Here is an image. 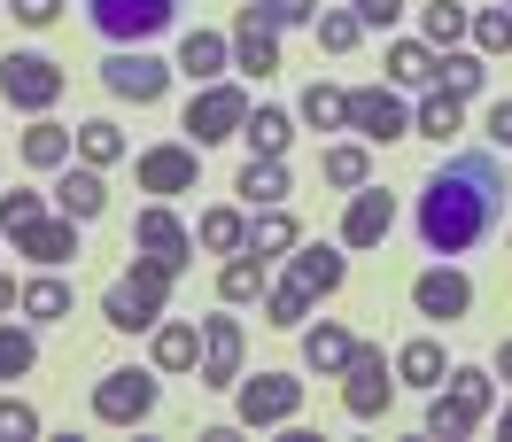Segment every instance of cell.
Wrapping results in <instances>:
<instances>
[{
  "label": "cell",
  "mask_w": 512,
  "mask_h": 442,
  "mask_svg": "<svg viewBox=\"0 0 512 442\" xmlns=\"http://www.w3.org/2000/svg\"><path fill=\"white\" fill-rule=\"evenodd\" d=\"M505 202H512V194H505Z\"/></svg>",
  "instance_id": "cell-53"
},
{
  "label": "cell",
  "mask_w": 512,
  "mask_h": 442,
  "mask_svg": "<svg viewBox=\"0 0 512 442\" xmlns=\"http://www.w3.org/2000/svg\"><path fill=\"white\" fill-rule=\"evenodd\" d=\"M443 380H450V396H458V404L474 411V419H481V411H489V388H497V380L481 373V365H450Z\"/></svg>",
  "instance_id": "cell-42"
},
{
  "label": "cell",
  "mask_w": 512,
  "mask_h": 442,
  "mask_svg": "<svg viewBox=\"0 0 512 442\" xmlns=\"http://www.w3.org/2000/svg\"><path fill=\"white\" fill-rule=\"evenodd\" d=\"M505 442H512V404H505Z\"/></svg>",
  "instance_id": "cell-52"
},
{
  "label": "cell",
  "mask_w": 512,
  "mask_h": 442,
  "mask_svg": "<svg viewBox=\"0 0 512 442\" xmlns=\"http://www.w3.org/2000/svg\"><path fill=\"white\" fill-rule=\"evenodd\" d=\"M396 404V357H381L373 342L350 349V365H342V411L350 419H381Z\"/></svg>",
  "instance_id": "cell-3"
},
{
  "label": "cell",
  "mask_w": 512,
  "mask_h": 442,
  "mask_svg": "<svg viewBox=\"0 0 512 442\" xmlns=\"http://www.w3.org/2000/svg\"><path fill=\"white\" fill-rule=\"evenodd\" d=\"M55 210H63V218H78V225H94L101 210H109V187H101L94 163H78V171L63 163V179H55Z\"/></svg>",
  "instance_id": "cell-18"
},
{
  "label": "cell",
  "mask_w": 512,
  "mask_h": 442,
  "mask_svg": "<svg viewBox=\"0 0 512 442\" xmlns=\"http://www.w3.org/2000/svg\"><path fill=\"white\" fill-rule=\"evenodd\" d=\"M303 411V380L295 373H241L233 380V419L241 427H280V419H295Z\"/></svg>",
  "instance_id": "cell-4"
},
{
  "label": "cell",
  "mask_w": 512,
  "mask_h": 442,
  "mask_svg": "<svg viewBox=\"0 0 512 442\" xmlns=\"http://www.w3.org/2000/svg\"><path fill=\"white\" fill-rule=\"evenodd\" d=\"M295 264H288V280L295 287H311V295H334V287L350 280V264H342V249H326V241H295Z\"/></svg>",
  "instance_id": "cell-19"
},
{
  "label": "cell",
  "mask_w": 512,
  "mask_h": 442,
  "mask_svg": "<svg viewBox=\"0 0 512 442\" xmlns=\"http://www.w3.org/2000/svg\"><path fill=\"white\" fill-rule=\"evenodd\" d=\"M458 117H466V101L443 94V86H427V101H419V117H412V125L427 132V140H450V132H458Z\"/></svg>",
  "instance_id": "cell-35"
},
{
  "label": "cell",
  "mask_w": 512,
  "mask_h": 442,
  "mask_svg": "<svg viewBox=\"0 0 512 442\" xmlns=\"http://www.w3.org/2000/svg\"><path fill=\"white\" fill-rule=\"evenodd\" d=\"M39 435V411L16 404V396H0V442H32Z\"/></svg>",
  "instance_id": "cell-45"
},
{
  "label": "cell",
  "mask_w": 512,
  "mask_h": 442,
  "mask_svg": "<svg viewBox=\"0 0 512 442\" xmlns=\"http://www.w3.org/2000/svg\"><path fill=\"white\" fill-rule=\"evenodd\" d=\"M241 140H249L264 163H280V156H288V140H295V117H288V109H249Z\"/></svg>",
  "instance_id": "cell-29"
},
{
  "label": "cell",
  "mask_w": 512,
  "mask_h": 442,
  "mask_svg": "<svg viewBox=\"0 0 512 442\" xmlns=\"http://www.w3.org/2000/svg\"><path fill=\"white\" fill-rule=\"evenodd\" d=\"M443 373H450V357H443L435 334H419V342L396 349V380H412V388H443Z\"/></svg>",
  "instance_id": "cell-26"
},
{
  "label": "cell",
  "mask_w": 512,
  "mask_h": 442,
  "mask_svg": "<svg viewBox=\"0 0 512 442\" xmlns=\"http://www.w3.org/2000/svg\"><path fill=\"white\" fill-rule=\"evenodd\" d=\"M505 171H497V156H481V148H466V156H450L427 187H419V241L435 256H466L474 241H489V225H497V210H505Z\"/></svg>",
  "instance_id": "cell-1"
},
{
  "label": "cell",
  "mask_w": 512,
  "mask_h": 442,
  "mask_svg": "<svg viewBox=\"0 0 512 442\" xmlns=\"http://www.w3.org/2000/svg\"><path fill=\"white\" fill-rule=\"evenodd\" d=\"M466 39H474V55H512V8H481Z\"/></svg>",
  "instance_id": "cell-40"
},
{
  "label": "cell",
  "mask_w": 512,
  "mask_h": 442,
  "mask_svg": "<svg viewBox=\"0 0 512 442\" xmlns=\"http://www.w3.org/2000/svg\"><path fill=\"white\" fill-rule=\"evenodd\" d=\"M78 140V163H94V171H109V163H125V132L109 125V117H86V125L70 132Z\"/></svg>",
  "instance_id": "cell-31"
},
{
  "label": "cell",
  "mask_w": 512,
  "mask_h": 442,
  "mask_svg": "<svg viewBox=\"0 0 512 442\" xmlns=\"http://www.w3.org/2000/svg\"><path fill=\"white\" fill-rule=\"evenodd\" d=\"M350 132H365V140H404V132H412V109L388 94V86H357L350 94Z\"/></svg>",
  "instance_id": "cell-12"
},
{
  "label": "cell",
  "mask_w": 512,
  "mask_h": 442,
  "mask_svg": "<svg viewBox=\"0 0 512 442\" xmlns=\"http://www.w3.org/2000/svg\"><path fill=\"white\" fill-rule=\"evenodd\" d=\"M419 24H427V47L443 55V47H458V39L474 32V8H458V0H427V8H419Z\"/></svg>",
  "instance_id": "cell-32"
},
{
  "label": "cell",
  "mask_w": 512,
  "mask_h": 442,
  "mask_svg": "<svg viewBox=\"0 0 512 442\" xmlns=\"http://www.w3.org/2000/svg\"><path fill=\"white\" fill-rule=\"evenodd\" d=\"M489 148H512V101H497V109H489Z\"/></svg>",
  "instance_id": "cell-49"
},
{
  "label": "cell",
  "mask_w": 512,
  "mask_h": 442,
  "mask_svg": "<svg viewBox=\"0 0 512 442\" xmlns=\"http://www.w3.org/2000/svg\"><path fill=\"white\" fill-rule=\"evenodd\" d=\"M171 280H179V264L140 249L125 272L109 280V295H101V318H109L117 334H148V326L163 318V303H171Z\"/></svg>",
  "instance_id": "cell-2"
},
{
  "label": "cell",
  "mask_w": 512,
  "mask_h": 442,
  "mask_svg": "<svg viewBox=\"0 0 512 442\" xmlns=\"http://www.w3.org/2000/svg\"><path fill=\"white\" fill-rule=\"evenodd\" d=\"M179 70H187V78H202V86H218V70H233V39L187 32V39H179Z\"/></svg>",
  "instance_id": "cell-22"
},
{
  "label": "cell",
  "mask_w": 512,
  "mask_h": 442,
  "mask_svg": "<svg viewBox=\"0 0 512 442\" xmlns=\"http://www.w3.org/2000/svg\"><path fill=\"white\" fill-rule=\"evenodd\" d=\"M194 241H202L210 256H233V249H249V218H241L233 202H218V210L194 218Z\"/></svg>",
  "instance_id": "cell-24"
},
{
  "label": "cell",
  "mask_w": 512,
  "mask_h": 442,
  "mask_svg": "<svg viewBox=\"0 0 512 442\" xmlns=\"http://www.w3.org/2000/svg\"><path fill=\"white\" fill-rule=\"evenodd\" d=\"M241 318H202V388H233L241 380Z\"/></svg>",
  "instance_id": "cell-13"
},
{
  "label": "cell",
  "mask_w": 512,
  "mask_h": 442,
  "mask_svg": "<svg viewBox=\"0 0 512 442\" xmlns=\"http://www.w3.org/2000/svg\"><path fill=\"white\" fill-rule=\"evenodd\" d=\"M63 86H70V70L63 63H47V55H8L0 63V94H8V109H55L63 101Z\"/></svg>",
  "instance_id": "cell-7"
},
{
  "label": "cell",
  "mask_w": 512,
  "mask_h": 442,
  "mask_svg": "<svg viewBox=\"0 0 512 442\" xmlns=\"http://www.w3.org/2000/svg\"><path fill=\"white\" fill-rule=\"evenodd\" d=\"M16 295H24V287H16V280H0V311H16Z\"/></svg>",
  "instance_id": "cell-50"
},
{
  "label": "cell",
  "mask_w": 512,
  "mask_h": 442,
  "mask_svg": "<svg viewBox=\"0 0 512 442\" xmlns=\"http://www.w3.org/2000/svg\"><path fill=\"white\" fill-rule=\"evenodd\" d=\"M497 373H505V388H512V342H505V349H497Z\"/></svg>",
  "instance_id": "cell-51"
},
{
  "label": "cell",
  "mask_w": 512,
  "mask_h": 442,
  "mask_svg": "<svg viewBox=\"0 0 512 442\" xmlns=\"http://www.w3.org/2000/svg\"><path fill=\"white\" fill-rule=\"evenodd\" d=\"M311 24H319V47H326V55H350L357 39H365V24H357V8H319Z\"/></svg>",
  "instance_id": "cell-38"
},
{
  "label": "cell",
  "mask_w": 512,
  "mask_h": 442,
  "mask_svg": "<svg viewBox=\"0 0 512 442\" xmlns=\"http://www.w3.org/2000/svg\"><path fill=\"white\" fill-rule=\"evenodd\" d=\"M388 225H396V202H388L381 187H357L350 210H342V249H381Z\"/></svg>",
  "instance_id": "cell-14"
},
{
  "label": "cell",
  "mask_w": 512,
  "mask_h": 442,
  "mask_svg": "<svg viewBox=\"0 0 512 442\" xmlns=\"http://www.w3.org/2000/svg\"><path fill=\"white\" fill-rule=\"evenodd\" d=\"M295 241H303V225H295L288 210H264V218L249 225V256H288Z\"/></svg>",
  "instance_id": "cell-34"
},
{
  "label": "cell",
  "mask_w": 512,
  "mask_h": 442,
  "mask_svg": "<svg viewBox=\"0 0 512 442\" xmlns=\"http://www.w3.org/2000/svg\"><path fill=\"white\" fill-rule=\"evenodd\" d=\"M435 70H443V55H435L427 39H396V47H388V78H396V86H435Z\"/></svg>",
  "instance_id": "cell-30"
},
{
  "label": "cell",
  "mask_w": 512,
  "mask_h": 442,
  "mask_svg": "<svg viewBox=\"0 0 512 442\" xmlns=\"http://www.w3.org/2000/svg\"><path fill=\"white\" fill-rule=\"evenodd\" d=\"M187 0H86V16H94L101 39H117V47H140V39H156L171 16H179Z\"/></svg>",
  "instance_id": "cell-5"
},
{
  "label": "cell",
  "mask_w": 512,
  "mask_h": 442,
  "mask_svg": "<svg viewBox=\"0 0 512 442\" xmlns=\"http://www.w3.org/2000/svg\"><path fill=\"white\" fill-rule=\"evenodd\" d=\"M241 125H249V94H241V86H202V94L187 101V132H194V148L241 140Z\"/></svg>",
  "instance_id": "cell-8"
},
{
  "label": "cell",
  "mask_w": 512,
  "mask_h": 442,
  "mask_svg": "<svg viewBox=\"0 0 512 442\" xmlns=\"http://www.w3.org/2000/svg\"><path fill=\"white\" fill-rule=\"evenodd\" d=\"M256 16H264L272 32H288V24H311V16H319V0H256Z\"/></svg>",
  "instance_id": "cell-46"
},
{
  "label": "cell",
  "mask_w": 512,
  "mask_h": 442,
  "mask_svg": "<svg viewBox=\"0 0 512 442\" xmlns=\"http://www.w3.org/2000/svg\"><path fill=\"white\" fill-rule=\"evenodd\" d=\"M233 194H249V210H280L288 202V163H264V156H249L241 163V179H233Z\"/></svg>",
  "instance_id": "cell-21"
},
{
  "label": "cell",
  "mask_w": 512,
  "mask_h": 442,
  "mask_svg": "<svg viewBox=\"0 0 512 442\" xmlns=\"http://www.w3.org/2000/svg\"><path fill=\"white\" fill-rule=\"evenodd\" d=\"M311 303H319V295H311V287H295V280L264 287V318H272V326H303V318H311Z\"/></svg>",
  "instance_id": "cell-37"
},
{
  "label": "cell",
  "mask_w": 512,
  "mask_h": 442,
  "mask_svg": "<svg viewBox=\"0 0 512 442\" xmlns=\"http://www.w3.org/2000/svg\"><path fill=\"white\" fill-rule=\"evenodd\" d=\"M233 70H249V78H272V70H280V32H272L256 8H241V24H233Z\"/></svg>",
  "instance_id": "cell-16"
},
{
  "label": "cell",
  "mask_w": 512,
  "mask_h": 442,
  "mask_svg": "<svg viewBox=\"0 0 512 442\" xmlns=\"http://www.w3.org/2000/svg\"><path fill=\"white\" fill-rule=\"evenodd\" d=\"M101 86L117 101H132V109H148V101H163V86H171V63H156L148 47H117V55L101 63Z\"/></svg>",
  "instance_id": "cell-9"
},
{
  "label": "cell",
  "mask_w": 512,
  "mask_h": 442,
  "mask_svg": "<svg viewBox=\"0 0 512 442\" xmlns=\"http://www.w3.org/2000/svg\"><path fill=\"white\" fill-rule=\"evenodd\" d=\"M481 78H489V70H481V55H443V70H435V86H443V94H458V101H474Z\"/></svg>",
  "instance_id": "cell-39"
},
{
  "label": "cell",
  "mask_w": 512,
  "mask_h": 442,
  "mask_svg": "<svg viewBox=\"0 0 512 442\" xmlns=\"http://www.w3.org/2000/svg\"><path fill=\"white\" fill-rule=\"evenodd\" d=\"M194 365H202V326L156 318V373H194Z\"/></svg>",
  "instance_id": "cell-20"
},
{
  "label": "cell",
  "mask_w": 512,
  "mask_h": 442,
  "mask_svg": "<svg viewBox=\"0 0 512 442\" xmlns=\"http://www.w3.org/2000/svg\"><path fill=\"white\" fill-rule=\"evenodd\" d=\"M481 419L466 404H458V396H450V388H435V404H427V435L435 442H458V435H474Z\"/></svg>",
  "instance_id": "cell-36"
},
{
  "label": "cell",
  "mask_w": 512,
  "mask_h": 442,
  "mask_svg": "<svg viewBox=\"0 0 512 442\" xmlns=\"http://www.w3.org/2000/svg\"><path fill=\"white\" fill-rule=\"evenodd\" d=\"M264 287H272V280H264V256L233 249L218 264V295H225V303H264Z\"/></svg>",
  "instance_id": "cell-25"
},
{
  "label": "cell",
  "mask_w": 512,
  "mask_h": 442,
  "mask_svg": "<svg viewBox=\"0 0 512 442\" xmlns=\"http://www.w3.org/2000/svg\"><path fill=\"white\" fill-rule=\"evenodd\" d=\"M350 8H357V24H381V32L404 16V0H350Z\"/></svg>",
  "instance_id": "cell-48"
},
{
  "label": "cell",
  "mask_w": 512,
  "mask_h": 442,
  "mask_svg": "<svg viewBox=\"0 0 512 442\" xmlns=\"http://www.w3.org/2000/svg\"><path fill=\"white\" fill-rule=\"evenodd\" d=\"M8 241H16V256H32L39 272H55V264L78 256V218H39V225H24V233H8Z\"/></svg>",
  "instance_id": "cell-15"
},
{
  "label": "cell",
  "mask_w": 512,
  "mask_h": 442,
  "mask_svg": "<svg viewBox=\"0 0 512 442\" xmlns=\"http://www.w3.org/2000/svg\"><path fill=\"white\" fill-rule=\"evenodd\" d=\"M148 411H156V373H148V365H125V373L94 380V419L101 427H140Z\"/></svg>",
  "instance_id": "cell-6"
},
{
  "label": "cell",
  "mask_w": 512,
  "mask_h": 442,
  "mask_svg": "<svg viewBox=\"0 0 512 442\" xmlns=\"http://www.w3.org/2000/svg\"><path fill=\"white\" fill-rule=\"evenodd\" d=\"M8 16H16V24H32V32H47V24L63 16V0H8Z\"/></svg>",
  "instance_id": "cell-47"
},
{
  "label": "cell",
  "mask_w": 512,
  "mask_h": 442,
  "mask_svg": "<svg viewBox=\"0 0 512 442\" xmlns=\"http://www.w3.org/2000/svg\"><path fill=\"white\" fill-rule=\"evenodd\" d=\"M132 241H140V249L148 256H171V264H179V272H187V256H194V233L179 218H171V210H140V218H132Z\"/></svg>",
  "instance_id": "cell-17"
},
{
  "label": "cell",
  "mask_w": 512,
  "mask_h": 442,
  "mask_svg": "<svg viewBox=\"0 0 512 442\" xmlns=\"http://www.w3.org/2000/svg\"><path fill=\"white\" fill-rule=\"evenodd\" d=\"M16 311L32 318V326H55V318H70V280H55V272H39V280H24V295H16Z\"/></svg>",
  "instance_id": "cell-27"
},
{
  "label": "cell",
  "mask_w": 512,
  "mask_h": 442,
  "mask_svg": "<svg viewBox=\"0 0 512 442\" xmlns=\"http://www.w3.org/2000/svg\"><path fill=\"white\" fill-rule=\"evenodd\" d=\"M70 148H78V140H70L63 125H47V117H39L32 132H24V163H32V171H63V163H70Z\"/></svg>",
  "instance_id": "cell-33"
},
{
  "label": "cell",
  "mask_w": 512,
  "mask_h": 442,
  "mask_svg": "<svg viewBox=\"0 0 512 442\" xmlns=\"http://www.w3.org/2000/svg\"><path fill=\"white\" fill-rule=\"evenodd\" d=\"M412 311L419 318H466L474 311V280H466V272H450V264H427V272H419L412 280Z\"/></svg>",
  "instance_id": "cell-11"
},
{
  "label": "cell",
  "mask_w": 512,
  "mask_h": 442,
  "mask_svg": "<svg viewBox=\"0 0 512 442\" xmlns=\"http://www.w3.org/2000/svg\"><path fill=\"white\" fill-rule=\"evenodd\" d=\"M47 218V202H39L32 187H8L0 194V233H24V225H39Z\"/></svg>",
  "instance_id": "cell-44"
},
{
  "label": "cell",
  "mask_w": 512,
  "mask_h": 442,
  "mask_svg": "<svg viewBox=\"0 0 512 442\" xmlns=\"http://www.w3.org/2000/svg\"><path fill=\"white\" fill-rule=\"evenodd\" d=\"M32 357H39V342H32V334H24V326H0V388H8V380H24V373H32Z\"/></svg>",
  "instance_id": "cell-41"
},
{
  "label": "cell",
  "mask_w": 512,
  "mask_h": 442,
  "mask_svg": "<svg viewBox=\"0 0 512 442\" xmlns=\"http://www.w3.org/2000/svg\"><path fill=\"white\" fill-rule=\"evenodd\" d=\"M132 179H140V194H194V179H202V148L163 140V148H148V156L132 163Z\"/></svg>",
  "instance_id": "cell-10"
},
{
  "label": "cell",
  "mask_w": 512,
  "mask_h": 442,
  "mask_svg": "<svg viewBox=\"0 0 512 442\" xmlns=\"http://www.w3.org/2000/svg\"><path fill=\"white\" fill-rule=\"evenodd\" d=\"M350 326H334V318H319V326H303V365L311 373H342L350 365Z\"/></svg>",
  "instance_id": "cell-23"
},
{
  "label": "cell",
  "mask_w": 512,
  "mask_h": 442,
  "mask_svg": "<svg viewBox=\"0 0 512 442\" xmlns=\"http://www.w3.org/2000/svg\"><path fill=\"white\" fill-rule=\"evenodd\" d=\"M295 117H303L311 132H342V125H350V94H342V86H326V78H319V86H303V101H295Z\"/></svg>",
  "instance_id": "cell-28"
},
{
  "label": "cell",
  "mask_w": 512,
  "mask_h": 442,
  "mask_svg": "<svg viewBox=\"0 0 512 442\" xmlns=\"http://www.w3.org/2000/svg\"><path fill=\"white\" fill-rule=\"evenodd\" d=\"M326 187H365L373 179V163H365V148H326Z\"/></svg>",
  "instance_id": "cell-43"
}]
</instances>
